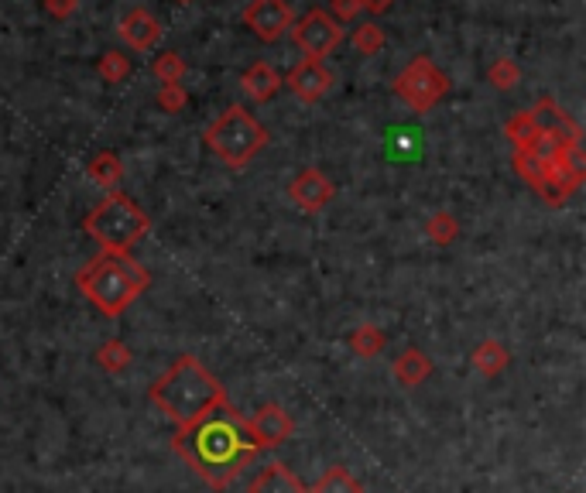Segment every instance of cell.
Instances as JSON below:
<instances>
[{
	"mask_svg": "<svg viewBox=\"0 0 586 493\" xmlns=\"http://www.w3.org/2000/svg\"><path fill=\"white\" fill-rule=\"evenodd\" d=\"M172 449L213 490H227L247 470V463L258 456V446H254L244 428V415L230 401L220 404L203 422L179 428L172 439Z\"/></svg>",
	"mask_w": 586,
	"mask_h": 493,
	"instance_id": "6da1fadb",
	"label": "cell"
},
{
	"mask_svg": "<svg viewBox=\"0 0 586 493\" xmlns=\"http://www.w3.org/2000/svg\"><path fill=\"white\" fill-rule=\"evenodd\" d=\"M148 398L168 422H175V428H189L227 404V391L203 363L186 353L151 384Z\"/></svg>",
	"mask_w": 586,
	"mask_h": 493,
	"instance_id": "7a4b0ae2",
	"label": "cell"
},
{
	"mask_svg": "<svg viewBox=\"0 0 586 493\" xmlns=\"http://www.w3.org/2000/svg\"><path fill=\"white\" fill-rule=\"evenodd\" d=\"M148 285V271L131 254H100L90 264H83L76 274V288L107 319L124 315L131 309V302H138L141 292H148Z\"/></svg>",
	"mask_w": 586,
	"mask_h": 493,
	"instance_id": "3957f363",
	"label": "cell"
},
{
	"mask_svg": "<svg viewBox=\"0 0 586 493\" xmlns=\"http://www.w3.org/2000/svg\"><path fill=\"white\" fill-rule=\"evenodd\" d=\"M83 230L103 247V254H131V247L138 244L141 237H148L151 220L131 196L110 192L100 206L86 213Z\"/></svg>",
	"mask_w": 586,
	"mask_h": 493,
	"instance_id": "277c9868",
	"label": "cell"
},
{
	"mask_svg": "<svg viewBox=\"0 0 586 493\" xmlns=\"http://www.w3.org/2000/svg\"><path fill=\"white\" fill-rule=\"evenodd\" d=\"M203 137L213 155L230 168H247L271 141L268 127L258 124V117H251L244 107H227L206 127Z\"/></svg>",
	"mask_w": 586,
	"mask_h": 493,
	"instance_id": "5b68a950",
	"label": "cell"
},
{
	"mask_svg": "<svg viewBox=\"0 0 586 493\" xmlns=\"http://www.w3.org/2000/svg\"><path fill=\"white\" fill-rule=\"evenodd\" d=\"M391 90H395L398 100H405L415 113H425L449 93V76L429 59V55H415V59L395 76Z\"/></svg>",
	"mask_w": 586,
	"mask_h": 493,
	"instance_id": "8992f818",
	"label": "cell"
},
{
	"mask_svg": "<svg viewBox=\"0 0 586 493\" xmlns=\"http://www.w3.org/2000/svg\"><path fill=\"white\" fill-rule=\"evenodd\" d=\"M292 42L302 48L305 59H326L329 52H336L343 42V28L336 24L323 7H312L302 18L292 21Z\"/></svg>",
	"mask_w": 586,
	"mask_h": 493,
	"instance_id": "52a82bcc",
	"label": "cell"
},
{
	"mask_svg": "<svg viewBox=\"0 0 586 493\" xmlns=\"http://www.w3.org/2000/svg\"><path fill=\"white\" fill-rule=\"evenodd\" d=\"M295 21L288 0H251L244 7V24L258 42H278Z\"/></svg>",
	"mask_w": 586,
	"mask_h": 493,
	"instance_id": "ba28073f",
	"label": "cell"
},
{
	"mask_svg": "<svg viewBox=\"0 0 586 493\" xmlns=\"http://www.w3.org/2000/svg\"><path fill=\"white\" fill-rule=\"evenodd\" d=\"M244 428H247V435H251L254 446H258V452L285 446L295 435V422L282 404H264V408H258V415L244 418Z\"/></svg>",
	"mask_w": 586,
	"mask_h": 493,
	"instance_id": "9c48e42d",
	"label": "cell"
},
{
	"mask_svg": "<svg viewBox=\"0 0 586 493\" xmlns=\"http://www.w3.org/2000/svg\"><path fill=\"white\" fill-rule=\"evenodd\" d=\"M333 196H336V185L319 168H302L292 179V185H288V199L299 209H305V213H323L329 202H333Z\"/></svg>",
	"mask_w": 586,
	"mask_h": 493,
	"instance_id": "30bf717a",
	"label": "cell"
},
{
	"mask_svg": "<svg viewBox=\"0 0 586 493\" xmlns=\"http://www.w3.org/2000/svg\"><path fill=\"white\" fill-rule=\"evenodd\" d=\"M285 83L302 103H319L329 90H333V72L326 69L323 59H302L299 66L288 72Z\"/></svg>",
	"mask_w": 586,
	"mask_h": 493,
	"instance_id": "8fae6325",
	"label": "cell"
},
{
	"mask_svg": "<svg viewBox=\"0 0 586 493\" xmlns=\"http://www.w3.org/2000/svg\"><path fill=\"white\" fill-rule=\"evenodd\" d=\"M117 31H120V38H124V45L134 48V52H151V48H158V42H162V35H165L162 21H158L148 7H131Z\"/></svg>",
	"mask_w": 586,
	"mask_h": 493,
	"instance_id": "7c38bea8",
	"label": "cell"
},
{
	"mask_svg": "<svg viewBox=\"0 0 586 493\" xmlns=\"http://www.w3.org/2000/svg\"><path fill=\"white\" fill-rule=\"evenodd\" d=\"M282 83H285L282 72L271 66V62H254V66L240 76V90L251 96L254 103H268L271 96L282 90Z\"/></svg>",
	"mask_w": 586,
	"mask_h": 493,
	"instance_id": "4fadbf2b",
	"label": "cell"
},
{
	"mask_svg": "<svg viewBox=\"0 0 586 493\" xmlns=\"http://www.w3.org/2000/svg\"><path fill=\"white\" fill-rule=\"evenodd\" d=\"M247 493H309V487L285 463H268L247 483Z\"/></svg>",
	"mask_w": 586,
	"mask_h": 493,
	"instance_id": "5bb4252c",
	"label": "cell"
},
{
	"mask_svg": "<svg viewBox=\"0 0 586 493\" xmlns=\"http://www.w3.org/2000/svg\"><path fill=\"white\" fill-rule=\"evenodd\" d=\"M532 117H535V124H539L542 131L563 134V137H569V141H580V124H576V120L569 117L556 100H549V96H542V100L535 103Z\"/></svg>",
	"mask_w": 586,
	"mask_h": 493,
	"instance_id": "9a60e30c",
	"label": "cell"
},
{
	"mask_svg": "<svg viewBox=\"0 0 586 493\" xmlns=\"http://www.w3.org/2000/svg\"><path fill=\"white\" fill-rule=\"evenodd\" d=\"M432 357H425L422 350H415V346H408L405 353L395 360V367H391V374H395V381L401 387H419L432 377Z\"/></svg>",
	"mask_w": 586,
	"mask_h": 493,
	"instance_id": "2e32d148",
	"label": "cell"
},
{
	"mask_svg": "<svg viewBox=\"0 0 586 493\" xmlns=\"http://www.w3.org/2000/svg\"><path fill=\"white\" fill-rule=\"evenodd\" d=\"M470 360H473V367H477L484 377H497L504 367H508L511 353H508V346L497 343V339H484L480 346H473Z\"/></svg>",
	"mask_w": 586,
	"mask_h": 493,
	"instance_id": "e0dca14e",
	"label": "cell"
},
{
	"mask_svg": "<svg viewBox=\"0 0 586 493\" xmlns=\"http://www.w3.org/2000/svg\"><path fill=\"white\" fill-rule=\"evenodd\" d=\"M539 134H542V127L535 124L532 110H521L508 120V124H504V137L515 144V151H532V144H535V137Z\"/></svg>",
	"mask_w": 586,
	"mask_h": 493,
	"instance_id": "ac0fdd59",
	"label": "cell"
},
{
	"mask_svg": "<svg viewBox=\"0 0 586 493\" xmlns=\"http://www.w3.org/2000/svg\"><path fill=\"white\" fill-rule=\"evenodd\" d=\"M86 175H90L96 185H103V189H114V185H120V179H124V165H120V158L114 151H100V155L90 158Z\"/></svg>",
	"mask_w": 586,
	"mask_h": 493,
	"instance_id": "d6986e66",
	"label": "cell"
},
{
	"mask_svg": "<svg viewBox=\"0 0 586 493\" xmlns=\"http://www.w3.org/2000/svg\"><path fill=\"white\" fill-rule=\"evenodd\" d=\"M384 333L374 326V322H364V326H357L350 333V350L357 353L360 360H374V357H381V350H384Z\"/></svg>",
	"mask_w": 586,
	"mask_h": 493,
	"instance_id": "ffe728a7",
	"label": "cell"
},
{
	"mask_svg": "<svg viewBox=\"0 0 586 493\" xmlns=\"http://www.w3.org/2000/svg\"><path fill=\"white\" fill-rule=\"evenodd\" d=\"M312 493H364V487H360V480L347 470V466H329V470L316 480Z\"/></svg>",
	"mask_w": 586,
	"mask_h": 493,
	"instance_id": "44dd1931",
	"label": "cell"
},
{
	"mask_svg": "<svg viewBox=\"0 0 586 493\" xmlns=\"http://www.w3.org/2000/svg\"><path fill=\"white\" fill-rule=\"evenodd\" d=\"M425 237L439 247L456 244V240H460V220H456L453 213H446V209H439V213H432L429 223H425Z\"/></svg>",
	"mask_w": 586,
	"mask_h": 493,
	"instance_id": "7402d4cb",
	"label": "cell"
},
{
	"mask_svg": "<svg viewBox=\"0 0 586 493\" xmlns=\"http://www.w3.org/2000/svg\"><path fill=\"white\" fill-rule=\"evenodd\" d=\"M384 45H388V35H384V28L377 21H364L353 28V48H357L360 55H381Z\"/></svg>",
	"mask_w": 586,
	"mask_h": 493,
	"instance_id": "603a6c76",
	"label": "cell"
},
{
	"mask_svg": "<svg viewBox=\"0 0 586 493\" xmlns=\"http://www.w3.org/2000/svg\"><path fill=\"white\" fill-rule=\"evenodd\" d=\"M134 360L131 346L120 343V339H110V343H103L100 350H96V363H100L107 374H120V370H127Z\"/></svg>",
	"mask_w": 586,
	"mask_h": 493,
	"instance_id": "cb8c5ba5",
	"label": "cell"
},
{
	"mask_svg": "<svg viewBox=\"0 0 586 493\" xmlns=\"http://www.w3.org/2000/svg\"><path fill=\"white\" fill-rule=\"evenodd\" d=\"M511 165H515L518 179L525 185H532V189H539L545 182V175H549V165H545L542 158L528 155V151H515V155H511Z\"/></svg>",
	"mask_w": 586,
	"mask_h": 493,
	"instance_id": "d4e9b609",
	"label": "cell"
},
{
	"mask_svg": "<svg viewBox=\"0 0 586 493\" xmlns=\"http://www.w3.org/2000/svg\"><path fill=\"white\" fill-rule=\"evenodd\" d=\"M487 79H491L494 90H515L521 83V66L515 59H508V55H501L497 62H491V69H487Z\"/></svg>",
	"mask_w": 586,
	"mask_h": 493,
	"instance_id": "484cf974",
	"label": "cell"
},
{
	"mask_svg": "<svg viewBox=\"0 0 586 493\" xmlns=\"http://www.w3.org/2000/svg\"><path fill=\"white\" fill-rule=\"evenodd\" d=\"M186 59H182L179 52H162L155 59V66H151V72H155L158 76V83H182V79H186Z\"/></svg>",
	"mask_w": 586,
	"mask_h": 493,
	"instance_id": "4316f807",
	"label": "cell"
},
{
	"mask_svg": "<svg viewBox=\"0 0 586 493\" xmlns=\"http://www.w3.org/2000/svg\"><path fill=\"white\" fill-rule=\"evenodd\" d=\"M96 72H100L107 83H124V79L131 76V59L120 52H103L100 62H96Z\"/></svg>",
	"mask_w": 586,
	"mask_h": 493,
	"instance_id": "83f0119b",
	"label": "cell"
},
{
	"mask_svg": "<svg viewBox=\"0 0 586 493\" xmlns=\"http://www.w3.org/2000/svg\"><path fill=\"white\" fill-rule=\"evenodd\" d=\"M186 103H189V93H186V86L182 83H165L162 90H158V107H162L165 113L186 110Z\"/></svg>",
	"mask_w": 586,
	"mask_h": 493,
	"instance_id": "f1b7e54d",
	"label": "cell"
},
{
	"mask_svg": "<svg viewBox=\"0 0 586 493\" xmlns=\"http://www.w3.org/2000/svg\"><path fill=\"white\" fill-rule=\"evenodd\" d=\"M329 18H333L336 24L343 21H353L360 14V0H329Z\"/></svg>",
	"mask_w": 586,
	"mask_h": 493,
	"instance_id": "f546056e",
	"label": "cell"
},
{
	"mask_svg": "<svg viewBox=\"0 0 586 493\" xmlns=\"http://www.w3.org/2000/svg\"><path fill=\"white\" fill-rule=\"evenodd\" d=\"M42 4H45L48 18H55V21H66L79 11V0H42Z\"/></svg>",
	"mask_w": 586,
	"mask_h": 493,
	"instance_id": "4dcf8cb0",
	"label": "cell"
},
{
	"mask_svg": "<svg viewBox=\"0 0 586 493\" xmlns=\"http://www.w3.org/2000/svg\"><path fill=\"white\" fill-rule=\"evenodd\" d=\"M391 4H395V0H360V11H367V14H374L377 18V14H384Z\"/></svg>",
	"mask_w": 586,
	"mask_h": 493,
	"instance_id": "1f68e13d",
	"label": "cell"
},
{
	"mask_svg": "<svg viewBox=\"0 0 586 493\" xmlns=\"http://www.w3.org/2000/svg\"><path fill=\"white\" fill-rule=\"evenodd\" d=\"M182 4H186V0H182Z\"/></svg>",
	"mask_w": 586,
	"mask_h": 493,
	"instance_id": "d6a6232c",
	"label": "cell"
}]
</instances>
